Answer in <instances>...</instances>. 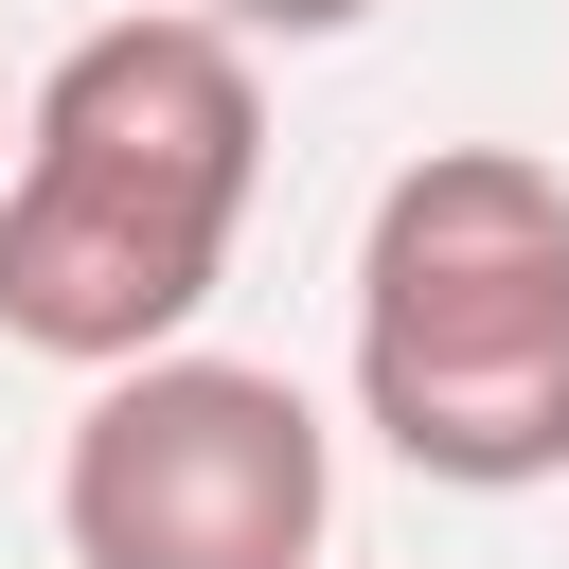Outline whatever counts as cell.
<instances>
[{"label":"cell","mask_w":569,"mask_h":569,"mask_svg":"<svg viewBox=\"0 0 569 569\" xmlns=\"http://www.w3.org/2000/svg\"><path fill=\"white\" fill-rule=\"evenodd\" d=\"M267 178V89L249 36H213L196 0L107 18L36 71L18 107V196H0V338L53 373H142L196 338V302L231 284Z\"/></svg>","instance_id":"6da1fadb"},{"label":"cell","mask_w":569,"mask_h":569,"mask_svg":"<svg viewBox=\"0 0 569 569\" xmlns=\"http://www.w3.org/2000/svg\"><path fill=\"white\" fill-rule=\"evenodd\" d=\"M356 409L445 498L569 480V178L533 142H427L356 231Z\"/></svg>","instance_id":"7a4b0ae2"},{"label":"cell","mask_w":569,"mask_h":569,"mask_svg":"<svg viewBox=\"0 0 569 569\" xmlns=\"http://www.w3.org/2000/svg\"><path fill=\"white\" fill-rule=\"evenodd\" d=\"M320 516H338V427L267 356L178 338L142 373H89L53 445L71 569H320Z\"/></svg>","instance_id":"3957f363"},{"label":"cell","mask_w":569,"mask_h":569,"mask_svg":"<svg viewBox=\"0 0 569 569\" xmlns=\"http://www.w3.org/2000/svg\"><path fill=\"white\" fill-rule=\"evenodd\" d=\"M196 18H213V36H284V53H302V36H356L373 0H196Z\"/></svg>","instance_id":"277c9868"},{"label":"cell","mask_w":569,"mask_h":569,"mask_svg":"<svg viewBox=\"0 0 569 569\" xmlns=\"http://www.w3.org/2000/svg\"><path fill=\"white\" fill-rule=\"evenodd\" d=\"M0 196H18V124H0Z\"/></svg>","instance_id":"5b68a950"}]
</instances>
